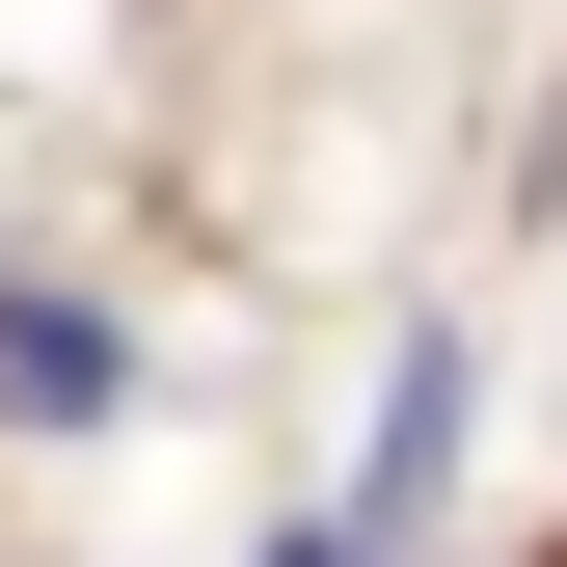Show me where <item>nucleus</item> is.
I'll use <instances>...</instances> for the list:
<instances>
[{"mask_svg":"<svg viewBox=\"0 0 567 567\" xmlns=\"http://www.w3.org/2000/svg\"><path fill=\"white\" fill-rule=\"evenodd\" d=\"M109 379H135V351L82 298H0V405H28V433H109Z\"/></svg>","mask_w":567,"mask_h":567,"instance_id":"f257e3e1","label":"nucleus"},{"mask_svg":"<svg viewBox=\"0 0 567 567\" xmlns=\"http://www.w3.org/2000/svg\"><path fill=\"white\" fill-rule=\"evenodd\" d=\"M270 567H405V540H379V514H298V540H270Z\"/></svg>","mask_w":567,"mask_h":567,"instance_id":"f03ea898","label":"nucleus"}]
</instances>
